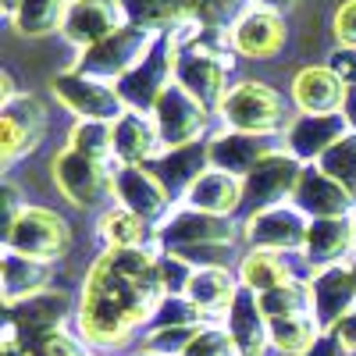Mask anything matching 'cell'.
<instances>
[{"instance_id": "obj_1", "label": "cell", "mask_w": 356, "mask_h": 356, "mask_svg": "<svg viewBox=\"0 0 356 356\" xmlns=\"http://www.w3.org/2000/svg\"><path fill=\"white\" fill-rule=\"evenodd\" d=\"M161 300V250H104L82 282L75 307L79 335L93 349H122L150 324Z\"/></svg>"}, {"instance_id": "obj_2", "label": "cell", "mask_w": 356, "mask_h": 356, "mask_svg": "<svg viewBox=\"0 0 356 356\" xmlns=\"http://www.w3.org/2000/svg\"><path fill=\"white\" fill-rule=\"evenodd\" d=\"M218 118L225 129L253 132V136H275V139H282V132L292 122L285 97L275 86L257 82V79H243V82L228 86V93L218 107Z\"/></svg>"}, {"instance_id": "obj_3", "label": "cell", "mask_w": 356, "mask_h": 356, "mask_svg": "<svg viewBox=\"0 0 356 356\" xmlns=\"http://www.w3.org/2000/svg\"><path fill=\"white\" fill-rule=\"evenodd\" d=\"M114 171H118L114 161L79 154L72 146L57 150L54 161H50V175H54L57 193H61L72 207H79V211H93L104 200H114Z\"/></svg>"}, {"instance_id": "obj_4", "label": "cell", "mask_w": 356, "mask_h": 356, "mask_svg": "<svg viewBox=\"0 0 356 356\" xmlns=\"http://www.w3.org/2000/svg\"><path fill=\"white\" fill-rule=\"evenodd\" d=\"M129 22L164 33L186 22H203L214 29H228L235 18L246 11V0H122Z\"/></svg>"}, {"instance_id": "obj_5", "label": "cell", "mask_w": 356, "mask_h": 356, "mask_svg": "<svg viewBox=\"0 0 356 356\" xmlns=\"http://www.w3.org/2000/svg\"><path fill=\"white\" fill-rule=\"evenodd\" d=\"M154 40H157L154 29H143V25L129 22V25L118 29V33H111L107 40L79 50L72 68L82 72V75H89V79H100V82L118 86L146 57V50L154 47Z\"/></svg>"}, {"instance_id": "obj_6", "label": "cell", "mask_w": 356, "mask_h": 356, "mask_svg": "<svg viewBox=\"0 0 356 356\" xmlns=\"http://www.w3.org/2000/svg\"><path fill=\"white\" fill-rule=\"evenodd\" d=\"M175 68H178V40H175L171 29H164V33H157L154 47L146 50V57L114 89H118V97L125 100L129 111L150 114L154 104L161 100V93L175 82Z\"/></svg>"}, {"instance_id": "obj_7", "label": "cell", "mask_w": 356, "mask_h": 356, "mask_svg": "<svg viewBox=\"0 0 356 356\" xmlns=\"http://www.w3.org/2000/svg\"><path fill=\"white\" fill-rule=\"evenodd\" d=\"M243 228L232 218L193 211L186 203H175L171 214L154 228L157 250H189V246H235Z\"/></svg>"}, {"instance_id": "obj_8", "label": "cell", "mask_w": 356, "mask_h": 356, "mask_svg": "<svg viewBox=\"0 0 356 356\" xmlns=\"http://www.w3.org/2000/svg\"><path fill=\"white\" fill-rule=\"evenodd\" d=\"M4 250H15V253L33 257V260L57 264L72 250V228L57 211H47V207H25L22 218L4 232Z\"/></svg>"}, {"instance_id": "obj_9", "label": "cell", "mask_w": 356, "mask_h": 356, "mask_svg": "<svg viewBox=\"0 0 356 356\" xmlns=\"http://www.w3.org/2000/svg\"><path fill=\"white\" fill-rule=\"evenodd\" d=\"M50 93L65 111H72L79 122H118V118L129 111L111 82L89 79V75H82L75 68L54 75L50 79Z\"/></svg>"}, {"instance_id": "obj_10", "label": "cell", "mask_w": 356, "mask_h": 356, "mask_svg": "<svg viewBox=\"0 0 356 356\" xmlns=\"http://www.w3.org/2000/svg\"><path fill=\"white\" fill-rule=\"evenodd\" d=\"M47 136V107L36 93H18L0 104V168L29 157Z\"/></svg>"}, {"instance_id": "obj_11", "label": "cell", "mask_w": 356, "mask_h": 356, "mask_svg": "<svg viewBox=\"0 0 356 356\" xmlns=\"http://www.w3.org/2000/svg\"><path fill=\"white\" fill-rule=\"evenodd\" d=\"M154 122H157V132H161V143L164 150H175V146H189V143H203L207 136V125H211L214 111H207L189 89H182L178 82H171L161 100L154 104Z\"/></svg>"}, {"instance_id": "obj_12", "label": "cell", "mask_w": 356, "mask_h": 356, "mask_svg": "<svg viewBox=\"0 0 356 356\" xmlns=\"http://www.w3.org/2000/svg\"><path fill=\"white\" fill-rule=\"evenodd\" d=\"M114 203H122L125 211L143 218L150 228H157L175 207V196L157 178L150 164H118L114 171Z\"/></svg>"}, {"instance_id": "obj_13", "label": "cell", "mask_w": 356, "mask_h": 356, "mask_svg": "<svg viewBox=\"0 0 356 356\" xmlns=\"http://www.w3.org/2000/svg\"><path fill=\"white\" fill-rule=\"evenodd\" d=\"M307 228L310 218L300 211L296 203H278L257 211L246 218L243 225V239L250 243V250H275V253H303L307 243Z\"/></svg>"}, {"instance_id": "obj_14", "label": "cell", "mask_w": 356, "mask_h": 356, "mask_svg": "<svg viewBox=\"0 0 356 356\" xmlns=\"http://www.w3.org/2000/svg\"><path fill=\"white\" fill-rule=\"evenodd\" d=\"M300 175H303L300 161L285 150H275L243 178V207H250V214H257V211H267V207L292 203Z\"/></svg>"}, {"instance_id": "obj_15", "label": "cell", "mask_w": 356, "mask_h": 356, "mask_svg": "<svg viewBox=\"0 0 356 356\" xmlns=\"http://www.w3.org/2000/svg\"><path fill=\"white\" fill-rule=\"evenodd\" d=\"M228 40H232L235 57H250V61H271V57H278V54L285 50V43H289L285 15L250 4L239 18L228 25Z\"/></svg>"}, {"instance_id": "obj_16", "label": "cell", "mask_w": 356, "mask_h": 356, "mask_svg": "<svg viewBox=\"0 0 356 356\" xmlns=\"http://www.w3.org/2000/svg\"><path fill=\"white\" fill-rule=\"evenodd\" d=\"M72 317V300L61 289H47L40 296H29V300L4 307V321H11L22 342L29 349H40L54 332H65V321Z\"/></svg>"}, {"instance_id": "obj_17", "label": "cell", "mask_w": 356, "mask_h": 356, "mask_svg": "<svg viewBox=\"0 0 356 356\" xmlns=\"http://www.w3.org/2000/svg\"><path fill=\"white\" fill-rule=\"evenodd\" d=\"M307 285H310L314 321H317L321 332H335V324L349 310H356V282H353V271H349V260L314 267Z\"/></svg>"}, {"instance_id": "obj_18", "label": "cell", "mask_w": 356, "mask_h": 356, "mask_svg": "<svg viewBox=\"0 0 356 356\" xmlns=\"http://www.w3.org/2000/svg\"><path fill=\"white\" fill-rule=\"evenodd\" d=\"M349 132L353 129L346 114H296L282 132V150L292 154L300 164H317Z\"/></svg>"}, {"instance_id": "obj_19", "label": "cell", "mask_w": 356, "mask_h": 356, "mask_svg": "<svg viewBox=\"0 0 356 356\" xmlns=\"http://www.w3.org/2000/svg\"><path fill=\"white\" fill-rule=\"evenodd\" d=\"M122 25H129V11L122 0H72L61 36L75 50H86L107 40L111 33H118Z\"/></svg>"}, {"instance_id": "obj_20", "label": "cell", "mask_w": 356, "mask_h": 356, "mask_svg": "<svg viewBox=\"0 0 356 356\" xmlns=\"http://www.w3.org/2000/svg\"><path fill=\"white\" fill-rule=\"evenodd\" d=\"M207 150H211V168L228 171V175H235V178H246L264 157H271L275 150H282V139L221 129L218 136L207 139Z\"/></svg>"}, {"instance_id": "obj_21", "label": "cell", "mask_w": 356, "mask_h": 356, "mask_svg": "<svg viewBox=\"0 0 356 356\" xmlns=\"http://www.w3.org/2000/svg\"><path fill=\"white\" fill-rule=\"evenodd\" d=\"M292 203L307 218H353V211H356V200L349 196V189L342 182H335L321 164H303Z\"/></svg>"}, {"instance_id": "obj_22", "label": "cell", "mask_w": 356, "mask_h": 356, "mask_svg": "<svg viewBox=\"0 0 356 356\" xmlns=\"http://www.w3.org/2000/svg\"><path fill=\"white\" fill-rule=\"evenodd\" d=\"M289 93L300 114H342L349 86L328 65H307L292 75Z\"/></svg>"}, {"instance_id": "obj_23", "label": "cell", "mask_w": 356, "mask_h": 356, "mask_svg": "<svg viewBox=\"0 0 356 356\" xmlns=\"http://www.w3.org/2000/svg\"><path fill=\"white\" fill-rule=\"evenodd\" d=\"M164 154L154 114L125 111L114 122V164H154Z\"/></svg>"}, {"instance_id": "obj_24", "label": "cell", "mask_w": 356, "mask_h": 356, "mask_svg": "<svg viewBox=\"0 0 356 356\" xmlns=\"http://www.w3.org/2000/svg\"><path fill=\"white\" fill-rule=\"evenodd\" d=\"M50 282H54V264L22 257L15 250H0V296H4V307H15L29 296L47 292Z\"/></svg>"}, {"instance_id": "obj_25", "label": "cell", "mask_w": 356, "mask_h": 356, "mask_svg": "<svg viewBox=\"0 0 356 356\" xmlns=\"http://www.w3.org/2000/svg\"><path fill=\"white\" fill-rule=\"evenodd\" d=\"M356 253V235H353V218H310L303 257L314 267L324 264H346Z\"/></svg>"}, {"instance_id": "obj_26", "label": "cell", "mask_w": 356, "mask_h": 356, "mask_svg": "<svg viewBox=\"0 0 356 356\" xmlns=\"http://www.w3.org/2000/svg\"><path fill=\"white\" fill-rule=\"evenodd\" d=\"M178 203L193 207V211L232 218L243 207V178H235L228 171H218V168H207L196 182L186 189V196L178 200Z\"/></svg>"}, {"instance_id": "obj_27", "label": "cell", "mask_w": 356, "mask_h": 356, "mask_svg": "<svg viewBox=\"0 0 356 356\" xmlns=\"http://www.w3.org/2000/svg\"><path fill=\"white\" fill-rule=\"evenodd\" d=\"M221 324L235 339V346L243 349V356H264L267 349H271V342H267V317L260 310V296L257 292L239 289V296H235V303L228 307Z\"/></svg>"}, {"instance_id": "obj_28", "label": "cell", "mask_w": 356, "mask_h": 356, "mask_svg": "<svg viewBox=\"0 0 356 356\" xmlns=\"http://www.w3.org/2000/svg\"><path fill=\"white\" fill-rule=\"evenodd\" d=\"M157 178L168 186V193L175 196V203L186 196V189L196 182V178L211 168V150L207 143H189V146H175V150H164L154 164Z\"/></svg>"}, {"instance_id": "obj_29", "label": "cell", "mask_w": 356, "mask_h": 356, "mask_svg": "<svg viewBox=\"0 0 356 356\" xmlns=\"http://www.w3.org/2000/svg\"><path fill=\"white\" fill-rule=\"evenodd\" d=\"M239 275H232L228 267H196V275L186 289V296L200 307L203 317H214V321H225L228 307L235 303L239 296Z\"/></svg>"}, {"instance_id": "obj_30", "label": "cell", "mask_w": 356, "mask_h": 356, "mask_svg": "<svg viewBox=\"0 0 356 356\" xmlns=\"http://www.w3.org/2000/svg\"><path fill=\"white\" fill-rule=\"evenodd\" d=\"M68 8H72V0H22L8 22L18 36L43 40V36H54L65 29Z\"/></svg>"}, {"instance_id": "obj_31", "label": "cell", "mask_w": 356, "mask_h": 356, "mask_svg": "<svg viewBox=\"0 0 356 356\" xmlns=\"http://www.w3.org/2000/svg\"><path fill=\"white\" fill-rule=\"evenodd\" d=\"M97 235L104 250H139V246H150L154 239V228L146 225L143 218H136L132 211H125L122 203L107 207L97 221Z\"/></svg>"}, {"instance_id": "obj_32", "label": "cell", "mask_w": 356, "mask_h": 356, "mask_svg": "<svg viewBox=\"0 0 356 356\" xmlns=\"http://www.w3.org/2000/svg\"><path fill=\"white\" fill-rule=\"evenodd\" d=\"M239 285L264 296V292H271L285 282H292V271H289V264H285V253H275V250H246L239 257Z\"/></svg>"}, {"instance_id": "obj_33", "label": "cell", "mask_w": 356, "mask_h": 356, "mask_svg": "<svg viewBox=\"0 0 356 356\" xmlns=\"http://www.w3.org/2000/svg\"><path fill=\"white\" fill-rule=\"evenodd\" d=\"M317 335H321V328H317L314 314H289V317L267 321V342L282 356H303Z\"/></svg>"}, {"instance_id": "obj_34", "label": "cell", "mask_w": 356, "mask_h": 356, "mask_svg": "<svg viewBox=\"0 0 356 356\" xmlns=\"http://www.w3.org/2000/svg\"><path fill=\"white\" fill-rule=\"evenodd\" d=\"M260 310L264 317L271 321V317H289V314H314V303H310V285L300 282V278H292L271 292H264L260 296Z\"/></svg>"}, {"instance_id": "obj_35", "label": "cell", "mask_w": 356, "mask_h": 356, "mask_svg": "<svg viewBox=\"0 0 356 356\" xmlns=\"http://www.w3.org/2000/svg\"><path fill=\"white\" fill-rule=\"evenodd\" d=\"M68 146L89 157L114 161V122H75L68 132Z\"/></svg>"}, {"instance_id": "obj_36", "label": "cell", "mask_w": 356, "mask_h": 356, "mask_svg": "<svg viewBox=\"0 0 356 356\" xmlns=\"http://www.w3.org/2000/svg\"><path fill=\"white\" fill-rule=\"evenodd\" d=\"M146 328H203V314L189 296H164Z\"/></svg>"}, {"instance_id": "obj_37", "label": "cell", "mask_w": 356, "mask_h": 356, "mask_svg": "<svg viewBox=\"0 0 356 356\" xmlns=\"http://www.w3.org/2000/svg\"><path fill=\"white\" fill-rule=\"evenodd\" d=\"M317 164L328 171L335 182H342V186L349 189V196L356 200V132L342 136V139H339V143H335Z\"/></svg>"}, {"instance_id": "obj_38", "label": "cell", "mask_w": 356, "mask_h": 356, "mask_svg": "<svg viewBox=\"0 0 356 356\" xmlns=\"http://www.w3.org/2000/svg\"><path fill=\"white\" fill-rule=\"evenodd\" d=\"M200 328H146L143 356H186Z\"/></svg>"}, {"instance_id": "obj_39", "label": "cell", "mask_w": 356, "mask_h": 356, "mask_svg": "<svg viewBox=\"0 0 356 356\" xmlns=\"http://www.w3.org/2000/svg\"><path fill=\"white\" fill-rule=\"evenodd\" d=\"M186 356H243V349L235 346V339L228 335L225 324H203L196 332V339L189 342Z\"/></svg>"}, {"instance_id": "obj_40", "label": "cell", "mask_w": 356, "mask_h": 356, "mask_svg": "<svg viewBox=\"0 0 356 356\" xmlns=\"http://www.w3.org/2000/svg\"><path fill=\"white\" fill-rule=\"evenodd\" d=\"M193 275H196V267H193L186 257H178V253H171V250H161V282H164V296H186Z\"/></svg>"}, {"instance_id": "obj_41", "label": "cell", "mask_w": 356, "mask_h": 356, "mask_svg": "<svg viewBox=\"0 0 356 356\" xmlns=\"http://www.w3.org/2000/svg\"><path fill=\"white\" fill-rule=\"evenodd\" d=\"M36 353H43V356H93L89 353V342L82 335H72V332H54Z\"/></svg>"}, {"instance_id": "obj_42", "label": "cell", "mask_w": 356, "mask_h": 356, "mask_svg": "<svg viewBox=\"0 0 356 356\" xmlns=\"http://www.w3.org/2000/svg\"><path fill=\"white\" fill-rule=\"evenodd\" d=\"M335 47H356V0H342L332 15Z\"/></svg>"}, {"instance_id": "obj_43", "label": "cell", "mask_w": 356, "mask_h": 356, "mask_svg": "<svg viewBox=\"0 0 356 356\" xmlns=\"http://www.w3.org/2000/svg\"><path fill=\"white\" fill-rule=\"evenodd\" d=\"M328 68L346 82V86H356V47H335L328 54Z\"/></svg>"}, {"instance_id": "obj_44", "label": "cell", "mask_w": 356, "mask_h": 356, "mask_svg": "<svg viewBox=\"0 0 356 356\" xmlns=\"http://www.w3.org/2000/svg\"><path fill=\"white\" fill-rule=\"evenodd\" d=\"M29 203H22V193H18V186L15 182H4V232L22 218V211H25Z\"/></svg>"}, {"instance_id": "obj_45", "label": "cell", "mask_w": 356, "mask_h": 356, "mask_svg": "<svg viewBox=\"0 0 356 356\" xmlns=\"http://www.w3.org/2000/svg\"><path fill=\"white\" fill-rule=\"evenodd\" d=\"M303 356H349V353H346V346H342L332 332H321V335L314 339V346H310Z\"/></svg>"}, {"instance_id": "obj_46", "label": "cell", "mask_w": 356, "mask_h": 356, "mask_svg": "<svg viewBox=\"0 0 356 356\" xmlns=\"http://www.w3.org/2000/svg\"><path fill=\"white\" fill-rule=\"evenodd\" d=\"M332 335L346 346V353H349V356L356 353V310H349V314L335 324V332H332Z\"/></svg>"}, {"instance_id": "obj_47", "label": "cell", "mask_w": 356, "mask_h": 356, "mask_svg": "<svg viewBox=\"0 0 356 356\" xmlns=\"http://www.w3.org/2000/svg\"><path fill=\"white\" fill-rule=\"evenodd\" d=\"M250 4H257V8H267V11H278V15H285V11H292L300 0H250Z\"/></svg>"}, {"instance_id": "obj_48", "label": "cell", "mask_w": 356, "mask_h": 356, "mask_svg": "<svg viewBox=\"0 0 356 356\" xmlns=\"http://www.w3.org/2000/svg\"><path fill=\"white\" fill-rule=\"evenodd\" d=\"M22 89H15V79L8 75V72H0V104H8L11 97H18Z\"/></svg>"}, {"instance_id": "obj_49", "label": "cell", "mask_w": 356, "mask_h": 356, "mask_svg": "<svg viewBox=\"0 0 356 356\" xmlns=\"http://www.w3.org/2000/svg\"><path fill=\"white\" fill-rule=\"evenodd\" d=\"M342 114H346L349 129L356 132V86H349V97H346V107H342Z\"/></svg>"}, {"instance_id": "obj_50", "label": "cell", "mask_w": 356, "mask_h": 356, "mask_svg": "<svg viewBox=\"0 0 356 356\" xmlns=\"http://www.w3.org/2000/svg\"><path fill=\"white\" fill-rule=\"evenodd\" d=\"M18 4H22V0H4V15H8V18H11V15H15V8H18Z\"/></svg>"}, {"instance_id": "obj_51", "label": "cell", "mask_w": 356, "mask_h": 356, "mask_svg": "<svg viewBox=\"0 0 356 356\" xmlns=\"http://www.w3.org/2000/svg\"><path fill=\"white\" fill-rule=\"evenodd\" d=\"M349 271H353V282H356V257L349 260Z\"/></svg>"}, {"instance_id": "obj_52", "label": "cell", "mask_w": 356, "mask_h": 356, "mask_svg": "<svg viewBox=\"0 0 356 356\" xmlns=\"http://www.w3.org/2000/svg\"><path fill=\"white\" fill-rule=\"evenodd\" d=\"M353 235H356V211H353Z\"/></svg>"}]
</instances>
